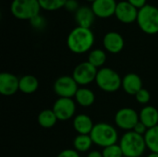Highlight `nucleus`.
Returning a JSON list of instances; mask_svg holds the SVG:
<instances>
[{
	"mask_svg": "<svg viewBox=\"0 0 158 157\" xmlns=\"http://www.w3.org/2000/svg\"><path fill=\"white\" fill-rule=\"evenodd\" d=\"M121 88L129 95H135L143 87V81L136 73H128L122 78Z\"/></svg>",
	"mask_w": 158,
	"mask_h": 157,
	"instance_id": "obj_15",
	"label": "nucleus"
},
{
	"mask_svg": "<svg viewBox=\"0 0 158 157\" xmlns=\"http://www.w3.org/2000/svg\"><path fill=\"white\" fill-rule=\"evenodd\" d=\"M139 118L148 129L154 128L158 125V109L153 105H144L139 113Z\"/></svg>",
	"mask_w": 158,
	"mask_h": 157,
	"instance_id": "obj_17",
	"label": "nucleus"
},
{
	"mask_svg": "<svg viewBox=\"0 0 158 157\" xmlns=\"http://www.w3.org/2000/svg\"><path fill=\"white\" fill-rule=\"evenodd\" d=\"M98 68L94 67L88 61L81 62L77 65L72 72V77L79 86L85 87L95 81Z\"/></svg>",
	"mask_w": 158,
	"mask_h": 157,
	"instance_id": "obj_7",
	"label": "nucleus"
},
{
	"mask_svg": "<svg viewBox=\"0 0 158 157\" xmlns=\"http://www.w3.org/2000/svg\"><path fill=\"white\" fill-rule=\"evenodd\" d=\"M37 121L42 128L51 129L56 124L58 119L53 109H44L38 114Z\"/></svg>",
	"mask_w": 158,
	"mask_h": 157,
	"instance_id": "obj_21",
	"label": "nucleus"
},
{
	"mask_svg": "<svg viewBox=\"0 0 158 157\" xmlns=\"http://www.w3.org/2000/svg\"><path fill=\"white\" fill-rule=\"evenodd\" d=\"M30 22H31V26L37 30H42L45 26V19L43 16H41L40 14L35 16L34 18H32L30 20Z\"/></svg>",
	"mask_w": 158,
	"mask_h": 157,
	"instance_id": "obj_28",
	"label": "nucleus"
},
{
	"mask_svg": "<svg viewBox=\"0 0 158 157\" xmlns=\"http://www.w3.org/2000/svg\"><path fill=\"white\" fill-rule=\"evenodd\" d=\"M19 91V79L9 72L0 74V93L5 96H11Z\"/></svg>",
	"mask_w": 158,
	"mask_h": 157,
	"instance_id": "obj_12",
	"label": "nucleus"
},
{
	"mask_svg": "<svg viewBox=\"0 0 158 157\" xmlns=\"http://www.w3.org/2000/svg\"><path fill=\"white\" fill-rule=\"evenodd\" d=\"M87 61L96 68H101L106 61V54L103 49H93L89 52Z\"/></svg>",
	"mask_w": 158,
	"mask_h": 157,
	"instance_id": "obj_24",
	"label": "nucleus"
},
{
	"mask_svg": "<svg viewBox=\"0 0 158 157\" xmlns=\"http://www.w3.org/2000/svg\"><path fill=\"white\" fill-rule=\"evenodd\" d=\"M139 9L133 6L127 0L120 1L117 5L115 16L122 23L130 24L134 21H137Z\"/></svg>",
	"mask_w": 158,
	"mask_h": 157,
	"instance_id": "obj_11",
	"label": "nucleus"
},
{
	"mask_svg": "<svg viewBox=\"0 0 158 157\" xmlns=\"http://www.w3.org/2000/svg\"><path fill=\"white\" fill-rule=\"evenodd\" d=\"M102 154L104 157H124L123 152L118 143L103 148Z\"/></svg>",
	"mask_w": 158,
	"mask_h": 157,
	"instance_id": "obj_26",
	"label": "nucleus"
},
{
	"mask_svg": "<svg viewBox=\"0 0 158 157\" xmlns=\"http://www.w3.org/2000/svg\"><path fill=\"white\" fill-rule=\"evenodd\" d=\"M118 144L124 156L141 157L147 149L144 136L137 134L133 130L126 131L119 139Z\"/></svg>",
	"mask_w": 158,
	"mask_h": 157,
	"instance_id": "obj_2",
	"label": "nucleus"
},
{
	"mask_svg": "<svg viewBox=\"0 0 158 157\" xmlns=\"http://www.w3.org/2000/svg\"><path fill=\"white\" fill-rule=\"evenodd\" d=\"M79 85L72 76H60L54 83V91L59 97L72 98L79 90Z\"/></svg>",
	"mask_w": 158,
	"mask_h": 157,
	"instance_id": "obj_9",
	"label": "nucleus"
},
{
	"mask_svg": "<svg viewBox=\"0 0 158 157\" xmlns=\"http://www.w3.org/2000/svg\"><path fill=\"white\" fill-rule=\"evenodd\" d=\"M41 6L38 0H12L11 14L19 19H29L40 14Z\"/></svg>",
	"mask_w": 158,
	"mask_h": 157,
	"instance_id": "obj_6",
	"label": "nucleus"
},
{
	"mask_svg": "<svg viewBox=\"0 0 158 157\" xmlns=\"http://www.w3.org/2000/svg\"><path fill=\"white\" fill-rule=\"evenodd\" d=\"M94 126L92 118L86 114H79L73 118V129L78 134L90 135Z\"/></svg>",
	"mask_w": 158,
	"mask_h": 157,
	"instance_id": "obj_18",
	"label": "nucleus"
},
{
	"mask_svg": "<svg viewBox=\"0 0 158 157\" xmlns=\"http://www.w3.org/2000/svg\"><path fill=\"white\" fill-rule=\"evenodd\" d=\"M124 157H127V156H124Z\"/></svg>",
	"mask_w": 158,
	"mask_h": 157,
	"instance_id": "obj_36",
	"label": "nucleus"
},
{
	"mask_svg": "<svg viewBox=\"0 0 158 157\" xmlns=\"http://www.w3.org/2000/svg\"><path fill=\"white\" fill-rule=\"evenodd\" d=\"M87 157H104L102 152L99 151H91L89 152V154L87 155Z\"/></svg>",
	"mask_w": 158,
	"mask_h": 157,
	"instance_id": "obj_33",
	"label": "nucleus"
},
{
	"mask_svg": "<svg viewBox=\"0 0 158 157\" xmlns=\"http://www.w3.org/2000/svg\"><path fill=\"white\" fill-rule=\"evenodd\" d=\"M69 12H76L79 8H80V6H79V3L77 0H67L66 2V5L64 6Z\"/></svg>",
	"mask_w": 158,
	"mask_h": 157,
	"instance_id": "obj_29",
	"label": "nucleus"
},
{
	"mask_svg": "<svg viewBox=\"0 0 158 157\" xmlns=\"http://www.w3.org/2000/svg\"><path fill=\"white\" fill-rule=\"evenodd\" d=\"M148 130H149V129H148L143 123H142L141 121H139V122L135 125V127H134V129H133V131L136 132L137 134H140V135H142V136H144Z\"/></svg>",
	"mask_w": 158,
	"mask_h": 157,
	"instance_id": "obj_31",
	"label": "nucleus"
},
{
	"mask_svg": "<svg viewBox=\"0 0 158 157\" xmlns=\"http://www.w3.org/2000/svg\"><path fill=\"white\" fill-rule=\"evenodd\" d=\"M39 88V81L33 75H24L19 78V92L25 94H31Z\"/></svg>",
	"mask_w": 158,
	"mask_h": 157,
	"instance_id": "obj_20",
	"label": "nucleus"
},
{
	"mask_svg": "<svg viewBox=\"0 0 158 157\" xmlns=\"http://www.w3.org/2000/svg\"><path fill=\"white\" fill-rule=\"evenodd\" d=\"M127 1L138 9H141L147 5V0H127Z\"/></svg>",
	"mask_w": 158,
	"mask_h": 157,
	"instance_id": "obj_32",
	"label": "nucleus"
},
{
	"mask_svg": "<svg viewBox=\"0 0 158 157\" xmlns=\"http://www.w3.org/2000/svg\"><path fill=\"white\" fill-rule=\"evenodd\" d=\"M144 140L147 149L153 154H158V125L147 130Z\"/></svg>",
	"mask_w": 158,
	"mask_h": 157,
	"instance_id": "obj_23",
	"label": "nucleus"
},
{
	"mask_svg": "<svg viewBox=\"0 0 158 157\" xmlns=\"http://www.w3.org/2000/svg\"><path fill=\"white\" fill-rule=\"evenodd\" d=\"M147 157H158V154H153V153H151Z\"/></svg>",
	"mask_w": 158,
	"mask_h": 157,
	"instance_id": "obj_34",
	"label": "nucleus"
},
{
	"mask_svg": "<svg viewBox=\"0 0 158 157\" xmlns=\"http://www.w3.org/2000/svg\"><path fill=\"white\" fill-rule=\"evenodd\" d=\"M93 144L94 143L91 136L87 134H78L73 140V147L79 153L88 152Z\"/></svg>",
	"mask_w": 158,
	"mask_h": 157,
	"instance_id": "obj_22",
	"label": "nucleus"
},
{
	"mask_svg": "<svg viewBox=\"0 0 158 157\" xmlns=\"http://www.w3.org/2000/svg\"><path fill=\"white\" fill-rule=\"evenodd\" d=\"M116 126L125 131L133 130L135 125L140 121L139 113L131 107H123L117 111L115 115Z\"/></svg>",
	"mask_w": 158,
	"mask_h": 157,
	"instance_id": "obj_8",
	"label": "nucleus"
},
{
	"mask_svg": "<svg viewBox=\"0 0 158 157\" xmlns=\"http://www.w3.org/2000/svg\"><path fill=\"white\" fill-rule=\"evenodd\" d=\"M56 157H81L79 152L75 149H65L61 151Z\"/></svg>",
	"mask_w": 158,
	"mask_h": 157,
	"instance_id": "obj_30",
	"label": "nucleus"
},
{
	"mask_svg": "<svg viewBox=\"0 0 158 157\" xmlns=\"http://www.w3.org/2000/svg\"><path fill=\"white\" fill-rule=\"evenodd\" d=\"M116 0H95L92 3V9L97 18L106 19L115 15L117 8Z\"/></svg>",
	"mask_w": 158,
	"mask_h": 157,
	"instance_id": "obj_14",
	"label": "nucleus"
},
{
	"mask_svg": "<svg viewBox=\"0 0 158 157\" xmlns=\"http://www.w3.org/2000/svg\"><path fill=\"white\" fill-rule=\"evenodd\" d=\"M136 22L144 33L150 35L158 33V7L147 4L139 9Z\"/></svg>",
	"mask_w": 158,
	"mask_h": 157,
	"instance_id": "obj_4",
	"label": "nucleus"
},
{
	"mask_svg": "<svg viewBox=\"0 0 158 157\" xmlns=\"http://www.w3.org/2000/svg\"><path fill=\"white\" fill-rule=\"evenodd\" d=\"M94 43V35L91 29L75 27L67 37L68 48L74 54L81 55L90 52Z\"/></svg>",
	"mask_w": 158,
	"mask_h": 157,
	"instance_id": "obj_1",
	"label": "nucleus"
},
{
	"mask_svg": "<svg viewBox=\"0 0 158 157\" xmlns=\"http://www.w3.org/2000/svg\"><path fill=\"white\" fill-rule=\"evenodd\" d=\"M77 105L81 107H90L95 102L94 93L87 87H80L74 96Z\"/></svg>",
	"mask_w": 158,
	"mask_h": 157,
	"instance_id": "obj_19",
	"label": "nucleus"
},
{
	"mask_svg": "<svg viewBox=\"0 0 158 157\" xmlns=\"http://www.w3.org/2000/svg\"><path fill=\"white\" fill-rule=\"evenodd\" d=\"M95 82L99 89L106 93H115L121 88L122 78L111 68H101L98 69Z\"/></svg>",
	"mask_w": 158,
	"mask_h": 157,
	"instance_id": "obj_5",
	"label": "nucleus"
},
{
	"mask_svg": "<svg viewBox=\"0 0 158 157\" xmlns=\"http://www.w3.org/2000/svg\"><path fill=\"white\" fill-rule=\"evenodd\" d=\"M90 136L94 144L102 148L116 144L118 142V133L117 129L114 126L105 122L94 124Z\"/></svg>",
	"mask_w": 158,
	"mask_h": 157,
	"instance_id": "obj_3",
	"label": "nucleus"
},
{
	"mask_svg": "<svg viewBox=\"0 0 158 157\" xmlns=\"http://www.w3.org/2000/svg\"><path fill=\"white\" fill-rule=\"evenodd\" d=\"M75 17V21L79 27L82 28H88L91 29L94 19L95 15L92 9V7L87 6H81L80 8L74 13Z\"/></svg>",
	"mask_w": 158,
	"mask_h": 157,
	"instance_id": "obj_16",
	"label": "nucleus"
},
{
	"mask_svg": "<svg viewBox=\"0 0 158 157\" xmlns=\"http://www.w3.org/2000/svg\"><path fill=\"white\" fill-rule=\"evenodd\" d=\"M134 96H135L136 101L141 105H147V104L151 100V94H150L149 91L144 89V88L140 90Z\"/></svg>",
	"mask_w": 158,
	"mask_h": 157,
	"instance_id": "obj_27",
	"label": "nucleus"
},
{
	"mask_svg": "<svg viewBox=\"0 0 158 157\" xmlns=\"http://www.w3.org/2000/svg\"><path fill=\"white\" fill-rule=\"evenodd\" d=\"M86 1H88V2H92V3H93V2H94L95 0H86Z\"/></svg>",
	"mask_w": 158,
	"mask_h": 157,
	"instance_id": "obj_35",
	"label": "nucleus"
},
{
	"mask_svg": "<svg viewBox=\"0 0 158 157\" xmlns=\"http://www.w3.org/2000/svg\"><path fill=\"white\" fill-rule=\"evenodd\" d=\"M103 45L106 51L111 54H118L124 48V38L118 31H109L103 38Z\"/></svg>",
	"mask_w": 158,
	"mask_h": 157,
	"instance_id": "obj_13",
	"label": "nucleus"
},
{
	"mask_svg": "<svg viewBox=\"0 0 158 157\" xmlns=\"http://www.w3.org/2000/svg\"><path fill=\"white\" fill-rule=\"evenodd\" d=\"M52 109L59 121H67L75 115L76 102L72 98L58 97L54 103Z\"/></svg>",
	"mask_w": 158,
	"mask_h": 157,
	"instance_id": "obj_10",
	"label": "nucleus"
},
{
	"mask_svg": "<svg viewBox=\"0 0 158 157\" xmlns=\"http://www.w3.org/2000/svg\"><path fill=\"white\" fill-rule=\"evenodd\" d=\"M42 9L46 11H54L65 6L67 0H38Z\"/></svg>",
	"mask_w": 158,
	"mask_h": 157,
	"instance_id": "obj_25",
	"label": "nucleus"
}]
</instances>
